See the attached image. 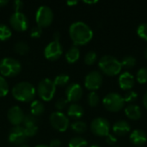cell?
<instances>
[{"label":"cell","instance_id":"cell-1","mask_svg":"<svg viewBox=\"0 0 147 147\" xmlns=\"http://www.w3.org/2000/svg\"><path fill=\"white\" fill-rule=\"evenodd\" d=\"M69 35L76 47L84 46L92 40L93 31L88 24L78 21L71 24L69 28Z\"/></svg>","mask_w":147,"mask_h":147},{"label":"cell","instance_id":"cell-2","mask_svg":"<svg viewBox=\"0 0 147 147\" xmlns=\"http://www.w3.org/2000/svg\"><path fill=\"white\" fill-rule=\"evenodd\" d=\"M13 97L21 102H33L35 94L36 89L29 82H20L17 83L11 90Z\"/></svg>","mask_w":147,"mask_h":147},{"label":"cell","instance_id":"cell-3","mask_svg":"<svg viewBox=\"0 0 147 147\" xmlns=\"http://www.w3.org/2000/svg\"><path fill=\"white\" fill-rule=\"evenodd\" d=\"M98 66L103 74L109 77L118 75L122 70L121 61L111 55L102 56L98 62Z\"/></svg>","mask_w":147,"mask_h":147},{"label":"cell","instance_id":"cell-4","mask_svg":"<svg viewBox=\"0 0 147 147\" xmlns=\"http://www.w3.org/2000/svg\"><path fill=\"white\" fill-rule=\"evenodd\" d=\"M22 71L21 63L14 58H3L0 60V75L3 78H13Z\"/></svg>","mask_w":147,"mask_h":147},{"label":"cell","instance_id":"cell-5","mask_svg":"<svg viewBox=\"0 0 147 147\" xmlns=\"http://www.w3.org/2000/svg\"><path fill=\"white\" fill-rule=\"evenodd\" d=\"M36 91L42 101L50 102L56 93V86L53 80L44 78L38 84Z\"/></svg>","mask_w":147,"mask_h":147},{"label":"cell","instance_id":"cell-6","mask_svg":"<svg viewBox=\"0 0 147 147\" xmlns=\"http://www.w3.org/2000/svg\"><path fill=\"white\" fill-rule=\"evenodd\" d=\"M104 108L109 112H119L125 105L123 96L115 92L109 93L102 99Z\"/></svg>","mask_w":147,"mask_h":147},{"label":"cell","instance_id":"cell-7","mask_svg":"<svg viewBox=\"0 0 147 147\" xmlns=\"http://www.w3.org/2000/svg\"><path fill=\"white\" fill-rule=\"evenodd\" d=\"M35 21L37 26L41 28L49 27L53 21V12L51 8L47 5L40 6L36 10Z\"/></svg>","mask_w":147,"mask_h":147},{"label":"cell","instance_id":"cell-8","mask_svg":"<svg viewBox=\"0 0 147 147\" xmlns=\"http://www.w3.org/2000/svg\"><path fill=\"white\" fill-rule=\"evenodd\" d=\"M49 122L55 130L60 133L65 132L70 126V120L68 116L59 111H54L50 115Z\"/></svg>","mask_w":147,"mask_h":147},{"label":"cell","instance_id":"cell-9","mask_svg":"<svg viewBox=\"0 0 147 147\" xmlns=\"http://www.w3.org/2000/svg\"><path fill=\"white\" fill-rule=\"evenodd\" d=\"M90 129L95 135L100 137H106L109 134L110 124L107 119L102 117H97L92 121L90 124Z\"/></svg>","mask_w":147,"mask_h":147},{"label":"cell","instance_id":"cell-10","mask_svg":"<svg viewBox=\"0 0 147 147\" xmlns=\"http://www.w3.org/2000/svg\"><path fill=\"white\" fill-rule=\"evenodd\" d=\"M9 24L16 31L24 32L28 28V19L22 12H14L9 17Z\"/></svg>","mask_w":147,"mask_h":147},{"label":"cell","instance_id":"cell-11","mask_svg":"<svg viewBox=\"0 0 147 147\" xmlns=\"http://www.w3.org/2000/svg\"><path fill=\"white\" fill-rule=\"evenodd\" d=\"M63 53V47L59 41L52 40L44 48V56L49 61L58 60Z\"/></svg>","mask_w":147,"mask_h":147},{"label":"cell","instance_id":"cell-12","mask_svg":"<svg viewBox=\"0 0 147 147\" xmlns=\"http://www.w3.org/2000/svg\"><path fill=\"white\" fill-rule=\"evenodd\" d=\"M103 82L102 75L98 71H92L89 72L84 78V86L90 91H96L98 90Z\"/></svg>","mask_w":147,"mask_h":147},{"label":"cell","instance_id":"cell-13","mask_svg":"<svg viewBox=\"0 0 147 147\" xmlns=\"http://www.w3.org/2000/svg\"><path fill=\"white\" fill-rule=\"evenodd\" d=\"M83 89L80 84L77 83H72L69 84L65 90V96L68 102L76 103L83 96Z\"/></svg>","mask_w":147,"mask_h":147},{"label":"cell","instance_id":"cell-14","mask_svg":"<svg viewBox=\"0 0 147 147\" xmlns=\"http://www.w3.org/2000/svg\"><path fill=\"white\" fill-rule=\"evenodd\" d=\"M27 139L24 128L22 126L13 127L9 134V141L13 145H22Z\"/></svg>","mask_w":147,"mask_h":147},{"label":"cell","instance_id":"cell-15","mask_svg":"<svg viewBox=\"0 0 147 147\" xmlns=\"http://www.w3.org/2000/svg\"><path fill=\"white\" fill-rule=\"evenodd\" d=\"M7 117L9 121L14 126H21L24 121L25 115L22 109L19 106H12L7 113Z\"/></svg>","mask_w":147,"mask_h":147},{"label":"cell","instance_id":"cell-16","mask_svg":"<svg viewBox=\"0 0 147 147\" xmlns=\"http://www.w3.org/2000/svg\"><path fill=\"white\" fill-rule=\"evenodd\" d=\"M119 86L123 90H131L134 86V77L128 71L123 72L119 76Z\"/></svg>","mask_w":147,"mask_h":147},{"label":"cell","instance_id":"cell-17","mask_svg":"<svg viewBox=\"0 0 147 147\" xmlns=\"http://www.w3.org/2000/svg\"><path fill=\"white\" fill-rule=\"evenodd\" d=\"M112 131L115 135L117 136H125L131 131V127L129 123L126 121H116L113 127Z\"/></svg>","mask_w":147,"mask_h":147},{"label":"cell","instance_id":"cell-18","mask_svg":"<svg viewBox=\"0 0 147 147\" xmlns=\"http://www.w3.org/2000/svg\"><path fill=\"white\" fill-rule=\"evenodd\" d=\"M130 141L137 146H140L142 145H145L147 141V134L146 132H144L143 130L140 129H135L134 130L130 136H129Z\"/></svg>","mask_w":147,"mask_h":147},{"label":"cell","instance_id":"cell-19","mask_svg":"<svg viewBox=\"0 0 147 147\" xmlns=\"http://www.w3.org/2000/svg\"><path fill=\"white\" fill-rule=\"evenodd\" d=\"M84 110L83 107L78 103H71L67 109V116L73 120H79L83 117Z\"/></svg>","mask_w":147,"mask_h":147},{"label":"cell","instance_id":"cell-20","mask_svg":"<svg viewBox=\"0 0 147 147\" xmlns=\"http://www.w3.org/2000/svg\"><path fill=\"white\" fill-rule=\"evenodd\" d=\"M125 115L127 116V118H129L130 120L133 121H137L140 120L141 115H142V112L140 108L138 105L135 104H129L125 108Z\"/></svg>","mask_w":147,"mask_h":147},{"label":"cell","instance_id":"cell-21","mask_svg":"<svg viewBox=\"0 0 147 147\" xmlns=\"http://www.w3.org/2000/svg\"><path fill=\"white\" fill-rule=\"evenodd\" d=\"M44 111H45V106L40 101L34 100V101L31 102L30 115H32L34 117H39L44 113Z\"/></svg>","mask_w":147,"mask_h":147},{"label":"cell","instance_id":"cell-22","mask_svg":"<svg viewBox=\"0 0 147 147\" xmlns=\"http://www.w3.org/2000/svg\"><path fill=\"white\" fill-rule=\"evenodd\" d=\"M80 57V50L78 47H71L65 53V59L69 64L76 63Z\"/></svg>","mask_w":147,"mask_h":147},{"label":"cell","instance_id":"cell-23","mask_svg":"<svg viewBox=\"0 0 147 147\" xmlns=\"http://www.w3.org/2000/svg\"><path fill=\"white\" fill-rule=\"evenodd\" d=\"M12 36V30L5 24L0 23V41L8 40Z\"/></svg>","mask_w":147,"mask_h":147},{"label":"cell","instance_id":"cell-24","mask_svg":"<svg viewBox=\"0 0 147 147\" xmlns=\"http://www.w3.org/2000/svg\"><path fill=\"white\" fill-rule=\"evenodd\" d=\"M13 48H14V51L17 54H20V55H25L29 51L28 45L24 41H17L16 43H15Z\"/></svg>","mask_w":147,"mask_h":147},{"label":"cell","instance_id":"cell-25","mask_svg":"<svg viewBox=\"0 0 147 147\" xmlns=\"http://www.w3.org/2000/svg\"><path fill=\"white\" fill-rule=\"evenodd\" d=\"M87 140L80 136L73 137L68 144V147H87Z\"/></svg>","mask_w":147,"mask_h":147},{"label":"cell","instance_id":"cell-26","mask_svg":"<svg viewBox=\"0 0 147 147\" xmlns=\"http://www.w3.org/2000/svg\"><path fill=\"white\" fill-rule=\"evenodd\" d=\"M71 127L77 134H84L87 130V124L82 121H76L71 125Z\"/></svg>","mask_w":147,"mask_h":147},{"label":"cell","instance_id":"cell-27","mask_svg":"<svg viewBox=\"0 0 147 147\" xmlns=\"http://www.w3.org/2000/svg\"><path fill=\"white\" fill-rule=\"evenodd\" d=\"M53 81L55 86H59V87H61V86L66 85V84L69 83V81H70V77H69V75H67V74L62 73V74L58 75V76L54 78V80H53Z\"/></svg>","mask_w":147,"mask_h":147},{"label":"cell","instance_id":"cell-28","mask_svg":"<svg viewBox=\"0 0 147 147\" xmlns=\"http://www.w3.org/2000/svg\"><path fill=\"white\" fill-rule=\"evenodd\" d=\"M100 102L98 94L96 91H90L87 96V102L90 107H96Z\"/></svg>","mask_w":147,"mask_h":147},{"label":"cell","instance_id":"cell-29","mask_svg":"<svg viewBox=\"0 0 147 147\" xmlns=\"http://www.w3.org/2000/svg\"><path fill=\"white\" fill-rule=\"evenodd\" d=\"M136 80L141 84L147 83V67H142L137 71Z\"/></svg>","mask_w":147,"mask_h":147},{"label":"cell","instance_id":"cell-30","mask_svg":"<svg viewBox=\"0 0 147 147\" xmlns=\"http://www.w3.org/2000/svg\"><path fill=\"white\" fill-rule=\"evenodd\" d=\"M121 63L122 67H125V68H133L136 65V59L134 56L127 55V56H126V57L123 58V59H122V61Z\"/></svg>","mask_w":147,"mask_h":147},{"label":"cell","instance_id":"cell-31","mask_svg":"<svg viewBox=\"0 0 147 147\" xmlns=\"http://www.w3.org/2000/svg\"><path fill=\"white\" fill-rule=\"evenodd\" d=\"M9 93V84L3 76L0 75V97H4Z\"/></svg>","mask_w":147,"mask_h":147},{"label":"cell","instance_id":"cell-32","mask_svg":"<svg viewBox=\"0 0 147 147\" xmlns=\"http://www.w3.org/2000/svg\"><path fill=\"white\" fill-rule=\"evenodd\" d=\"M96 60H97V54L93 51L88 52L84 56V63L88 65H94L96 62Z\"/></svg>","mask_w":147,"mask_h":147},{"label":"cell","instance_id":"cell-33","mask_svg":"<svg viewBox=\"0 0 147 147\" xmlns=\"http://www.w3.org/2000/svg\"><path fill=\"white\" fill-rule=\"evenodd\" d=\"M137 34L140 38L147 41V23L144 22L138 26L137 28Z\"/></svg>","mask_w":147,"mask_h":147},{"label":"cell","instance_id":"cell-34","mask_svg":"<svg viewBox=\"0 0 147 147\" xmlns=\"http://www.w3.org/2000/svg\"><path fill=\"white\" fill-rule=\"evenodd\" d=\"M124 98V101H125V103L127 102V103H132L134 102H135L137 99H138V94L137 92L134 91V90H128L125 96H123Z\"/></svg>","mask_w":147,"mask_h":147},{"label":"cell","instance_id":"cell-35","mask_svg":"<svg viewBox=\"0 0 147 147\" xmlns=\"http://www.w3.org/2000/svg\"><path fill=\"white\" fill-rule=\"evenodd\" d=\"M23 128H24V131H25V134H26L27 138L28 137H33V136H34L37 134V132H38V127H37V125L26 126V127H23Z\"/></svg>","mask_w":147,"mask_h":147},{"label":"cell","instance_id":"cell-36","mask_svg":"<svg viewBox=\"0 0 147 147\" xmlns=\"http://www.w3.org/2000/svg\"><path fill=\"white\" fill-rule=\"evenodd\" d=\"M23 127L30 126V125H37V119L36 117L33 116L32 115H26L24 117V121L22 122Z\"/></svg>","mask_w":147,"mask_h":147},{"label":"cell","instance_id":"cell-37","mask_svg":"<svg viewBox=\"0 0 147 147\" xmlns=\"http://www.w3.org/2000/svg\"><path fill=\"white\" fill-rule=\"evenodd\" d=\"M67 103H68V101L66 100V98H59L56 101L54 107L57 109V111L61 112V110H63L66 107Z\"/></svg>","mask_w":147,"mask_h":147},{"label":"cell","instance_id":"cell-38","mask_svg":"<svg viewBox=\"0 0 147 147\" xmlns=\"http://www.w3.org/2000/svg\"><path fill=\"white\" fill-rule=\"evenodd\" d=\"M42 34V28L38 27V26H35L34 27L31 31H30V36L31 38L33 39H37V38H40Z\"/></svg>","mask_w":147,"mask_h":147},{"label":"cell","instance_id":"cell-39","mask_svg":"<svg viewBox=\"0 0 147 147\" xmlns=\"http://www.w3.org/2000/svg\"><path fill=\"white\" fill-rule=\"evenodd\" d=\"M24 3L21 0H16L13 2V9L15 12H21V9L23 8Z\"/></svg>","mask_w":147,"mask_h":147},{"label":"cell","instance_id":"cell-40","mask_svg":"<svg viewBox=\"0 0 147 147\" xmlns=\"http://www.w3.org/2000/svg\"><path fill=\"white\" fill-rule=\"evenodd\" d=\"M106 142H107V144H109V146H114V145H115L116 142H117V138L115 137V135L111 134H109L106 136Z\"/></svg>","mask_w":147,"mask_h":147},{"label":"cell","instance_id":"cell-41","mask_svg":"<svg viewBox=\"0 0 147 147\" xmlns=\"http://www.w3.org/2000/svg\"><path fill=\"white\" fill-rule=\"evenodd\" d=\"M50 147H60L61 146V141L58 139H54L53 140H51L50 144H49Z\"/></svg>","mask_w":147,"mask_h":147},{"label":"cell","instance_id":"cell-42","mask_svg":"<svg viewBox=\"0 0 147 147\" xmlns=\"http://www.w3.org/2000/svg\"><path fill=\"white\" fill-rule=\"evenodd\" d=\"M53 40H56V41H59V39H60V34L59 32H55L53 34Z\"/></svg>","mask_w":147,"mask_h":147},{"label":"cell","instance_id":"cell-43","mask_svg":"<svg viewBox=\"0 0 147 147\" xmlns=\"http://www.w3.org/2000/svg\"><path fill=\"white\" fill-rule=\"evenodd\" d=\"M143 104H144L145 108L147 109V92H146V94L143 96Z\"/></svg>","mask_w":147,"mask_h":147},{"label":"cell","instance_id":"cell-44","mask_svg":"<svg viewBox=\"0 0 147 147\" xmlns=\"http://www.w3.org/2000/svg\"><path fill=\"white\" fill-rule=\"evenodd\" d=\"M78 3V2L76 1V0H74V1H67V2H66V4H67L68 6H73V5H76Z\"/></svg>","mask_w":147,"mask_h":147},{"label":"cell","instance_id":"cell-45","mask_svg":"<svg viewBox=\"0 0 147 147\" xmlns=\"http://www.w3.org/2000/svg\"><path fill=\"white\" fill-rule=\"evenodd\" d=\"M8 3H9V2L7 0H0V7H4Z\"/></svg>","mask_w":147,"mask_h":147},{"label":"cell","instance_id":"cell-46","mask_svg":"<svg viewBox=\"0 0 147 147\" xmlns=\"http://www.w3.org/2000/svg\"><path fill=\"white\" fill-rule=\"evenodd\" d=\"M97 2H98L97 0H95V1H84V3H88V4H94V3H96Z\"/></svg>","mask_w":147,"mask_h":147},{"label":"cell","instance_id":"cell-47","mask_svg":"<svg viewBox=\"0 0 147 147\" xmlns=\"http://www.w3.org/2000/svg\"><path fill=\"white\" fill-rule=\"evenodd\" d=\"M34 147H50L49 146H47V145H37V146H35Z\"/></svg>","mask_w":147,"mask_h":147},{"label":"cell","instance_id":"cell-48","mask_svg":"<svg viewBox=\"0 0 147 147\" xmlns=\"http://www.w3.org/2000/svg\"><path fill=\"white\" fill-rule=\"evenodd\" d=\"M145 58L147 59V47L146 48V50H145Z\"/></svg>","mask_w":147,"mask_h":147},{"label":"cell","instance_id":"cell-49","mask_svg":"<svg viewBox=\"0 0 147 147\" xmlns=\"http://www.w3.org/2000/svg\"><path fill=\"white\" fill-rule=\"evenodd\" d=\"M18 147H29V146H27V145H23V144H22V145L19 146Z\"/></svg>","mask_w":147,"mask_h":147},{"label":"cell","instance_id":"cell-50","mask_svg":"<svg viewBox=\"0 0 147 147\" xmlns=\"http://www.w3.org/2000/svg\"><path fill=\"white\" fill-rule=\"evenodd\" d=\"M90 147H101V146H97V145H92L91 146H90Z\"/></svg>","mask_w":147,"mask_h":147},{"label":"cell","instance_id":"cell-51","mask_svg":"<svg viewBox=\"0 0 147 147\" xmlns=\"http://www.w3.org/2000/svg\"><path fill=\"white\" fill-rule=\"evenodd\" d=\"M114 147H118V146H114Z\"/></svg>","mask_w":147,"mask_h":147},{"label":"cell","instance_id":"cell-52","mask_svg":"<svg viewBox=\"0 0 147 147\" xmlns=\"http://www.w3.org/2000/svg\"><path fill=\"white\" fill-rule=\"evenodd\" d=\"M138 147H140V146H138Z\"/></svg>","mask_w":147,"mask_h":147}]
</instances>
